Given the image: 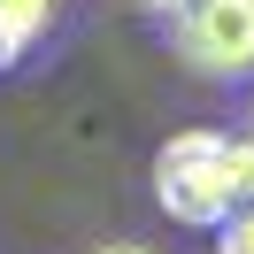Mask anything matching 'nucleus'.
I'll return each instance as SVG.
<instances>
[{
  "label": "nucleus",
  "mask_w": 254,
  "mask_h": 254,
  "mask_svg": "<svg viewBox=\"0 0 254 254\" xmlns=\"http://www.w3.org/2000/svg\"><path fill=\"white\" fill-rule=\"evenodd\" d=\"M154 200L170 223L216 231L239 208H254V139L239 131H177L154 154Z\"/></svg>",
  "instance_id": "1"
},
{
  "label": "nucleus",
  "mask_w": 254,
  "mask_h": 254,
  "mask_svg": "<svg viewBox=\"0 0 254 254\" xmlns=\"http://www.w3.org/2000/svg\"><path fill=\"white\" fill-rule=\"evenodd\" d=\"M162 31L192 77H254V0H185L162 16Z\"/></svg>",
  "instance_id": "2"
},
{
  "label": "nucleus",
  "mask_w": 254,
  "mask_h": 254,
  "mask_svg": "<svg viewBox=\"0 0 254 254\" xmlns=\"http://www.w3.org/2000/svg\"><path fill=\"white\" fill-rule=\"evenodd\" d=\"M54 16H62V0H0V69H16L54 31Z\"/></svg>",
  "instance_id": "3"
},
{
  "label": "nucleus",
  "mask_w": 254,
  "mask_h": 254,
  "mask_svg": "<svg viewBox=\"0 0 254 254\" xmlns=\"http://www.w3.org/2000/svg\"><path fill=\"white\" fill-rule=\"evenodd\" d=\"M216 254H254V208H239L231 223H216Z\"/></svg>",
  "instance_id": "4"
},
{
  "label": "nucleus",
  "mask_w": 254,
  "mask_h": 254,
  "mask_svg": "<svg viewBox=\"0 0 254 254\" xmlns=\"http://www.w3.org/2000/svg\"><path fill=\"white\" fill-rule=\"evenodd\" d=\"M93 254H154V247H131V239H108V247H93Z\"/></svg>",
  "instance_id": "6"
},
{
  "label": "nucleus",
  "mask_w": 254,
  "mask_h": 254,
  "mask_svg": "<svg viewBox=\"0 0 254 254\" xmlns=\"http://www.w3.org/2000/svg\"><path fill=\"white\" fill-rule=\"evenodd\" d=\"M131 8H146V16H177L185 0H131Z\"/></svg>",
  "instance_id": "5"
}]
</instances>
